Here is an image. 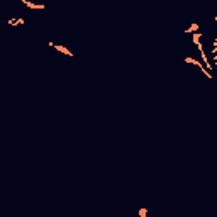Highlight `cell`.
<instances>
[{
  "mask_svg": "<svg viewBox=\"0 0 217 217\" xmlns=\"http://www.w3.org/2000/svg\"><path fill=\"white\" fill-rule=\"evenodd\" d=\"M20 3H24V5H27L29 9H36V10H44V5L43 3H34L31 2V0H19Z\"/></svg>",
  "mask_w": 217,
  "mask_h": 217,
  "instance_id": "cell-2",
  "label": "cell"
},
{
  "mask_svg": "<svg viewBox=\"0 0 217 217\" xmlns=\"http://www.w3.org/2000/svg\"><path fill=\"white\" fill-rule=\"evenodd\" d=\"M200 37H202V34H200V32H197V34H193V36H192V43H193L195 46L202 44V41H200Z\"/></svg>",
  "mask_w": 217,
  "mask_h": 217,
  "instance_id": "cell-5",
  "label": "cell"
},
{
  "mask_svg": "<svg viewBox=\"0 0 217 217\" xmlns=\"http://www.w3.org/2000/svg\"><path fill=\"white\" fill-rule=\"evenodd\" d=\"M139 215H143V217L146 215V209H141V210H139Z\"/></svg>",
  "mask_w": 217,
  "mask_h": 217,
  "instance_id": "cell-7",
  "label": "cell"
},
{
  "mask_svg": "<svg viewBox=\"0 0 217 217\" xmlns=\"http://www.w3.org/2000/svg\"><path fill=\"white\" fill-rule=\"evenodd\" d=\"M48 44L51 46V48H54V49H56V51H60V53H63V54H68L70 58H71V56H75V54H73L71 51H70V49H66V48H63V46H60V44H54V43H51V41H49Z\"/></svg>",
  "mask_w": 217,
  "mask_h": 217,
  "instance_id": "cell-3",
  "label": "cell"
},
{
  "mask_svg": "<svg viewBox=\"0 0 217 217\" xmlns=\"http://www.w3.org/2000/svg\"><path fill=\"white\" fill-rule=\"evenodd\" d=\"M198 29H200V26L193 22V24H190L188 29H185V32H187V34H190V32H198Z\"/></svg>",
  "mask_w": 217,
  "mask_h": 217,
  "instance_id": "cell-4",
  "label": "cell"
},
{
  "mask_svg": "<svg viewBox=\"0 0 217 217\" xmlns=\"http://www.w3.org/2000/svg\"><path fill=\"white\" fill-rule=\"evenodd\" d=\"M185 61L187 63H190V65H195V66H198L200 68V71H202L204 75H205V77H209V78H212V75H210V71H209V70L205 68V66H204L202 63H200V61H197L195 60V58H192V56H188V58H185Z\"/></svg>",
  "mask_w": 217,
  "mask_h": 217,
  "instance_id": "cell-1",
  "label": "cell"
},
{
  "mask_svg": "<svg viewBox=\"0 0 217 217\" xmlns=\"http://www.w3.org/2000/svg\"><path fill=\"white\" fill-rule=\"evenodd\" d=\"M24 20L22 19H10L9 20V26H22Z\"/></svg>",
  "mask_w": 217,
  "mask_h": 217,
  "instance_id": "cell-6",
  "label": "cell"
}]
</instances>
